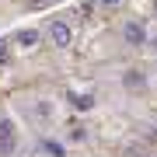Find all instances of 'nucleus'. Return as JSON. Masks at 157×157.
I'll return each instance as SVG.
<instances>
[{"instance_id":"1","label":"nucleus","mask_w":157,"mask_h":157,"mask_svg":"<svg viewBox=\"0 0 157 157\" xmlns=\"http://www.w3.org/2000/svg\"><path fill=\"white\" fill-rule=\"evenodd\" d=\"M122 39H126V45H133V49L147 45V25L140 17H126L122 21Z\"/></svg>"},{"instance_id":"2","label":"nucleus","mask_w":157,"mask_h":157,"mask_svg":"<svg viewBox=\"0 0 157 157\" xmlns=\"http://www.w3.org/2000/svg\"><path fill=\"white\" fill-rule=\"evenodd\" d=\"M49 42L56 45V49H70L73 45V28L63 21V17H52L49 21Z\"/></svg>"},{"instance_id":"3","label":"nucleus","mask_w":157,"mask_h":157,"mask_svg":"<svg viewBox=\"0 0 157 157\" xmlns=\"http://www.w3.org/2000/svg\"><path fill=\"white\" fill-rule=\"evenodd\" d=\"M14 150H17V126L7 115H0V157H7Z\"/></svg>"},{"instance_id":"4","label":"nucleus","mask_w":157,"mask_h":157,"mask_svg":"<svg viewBox=\"0 0 157 157\" xmlns=\"http://www.w3.org/2000/svg\"><path fill=\"white\" fill-rule=\"evenodd\" d=\"M39 42H42V32L39 28H21V32L14 35V45H17V49H35Z\"/></svg>"},{"instance_id":"5","label":"nucleus","mask_w":157,"mask_h":157,"mask_svg":"<svg viewBox=\"0 0 157 157\" xmlns=\"http://www.w3.org/2000/svg\"><path fill=\"white\" fill-rule=\"evenodd\" d=\"M42 150L49 154V157H67V147H63L59 140H52V136H45V140H42Z\"/></svg>"},{"instance_id":"6","label":"nucleus","mask_w":157,"mask_h":157,"mask_svg":"<svg viewBox=\"0 0 157 157\" xmlns=\"http://www.w3.org/2000/svg\"><path fill=\"white\" fill-rule=\"evenodd\" d=\"M70 105L80 108V112H87V108H94V98L91 94H70Z\"/></svg>"},{"instance_id":"7","label":"nucleus","mask_w":157,"mask_h":157,"mask_svg":"<svg viewBox=\"0 0 157 157\" xmlns=\"http://www.w3.org/2000/svg\"><path fill=\"white\" fill-rule=\"evenodd\" d=\"M126 84H129V87H140V84H143V77H140V73H136V70H129V77H126Z\"/></svg>"},{"instance_id":"8","label":"nucleus","mask_w":157,"mask_h":157,"mask_svg":"<svg viewBox=\"0 0 157 157\" xmlns=\"http://www.w3.org/2000/svg\"><path fill=\"white\" fill-rule=\"evenodd\" d=\"M101 7H108V11H115V7H122V0H98Z\"/></svg>"},{"instance_id":"9","label":"nucleus","mask_w":157,"mask_h":157,"mask_svg":"<svg viewBox=\"0 0 157 157\" xmlns=\"http://www.w3.org/2000/svg\"><path fill=\"white\" fill-rule=\"evenodd\" d=\"M7 59V42H0V63Z\"/></svg>"},{"instance_id":"10","label":"nucleus","mask_w":157,"mask_h":157,"mask_svg":"<svg viewBox=\"0 0 157 157\" xmlns=\"http://www.w3.org/2000/svg\"><path fill=\"white\" fill-rule=\"evenodd\" d=\"M154 129H157V126H154Z\"/></svg>"}]
</instances>
